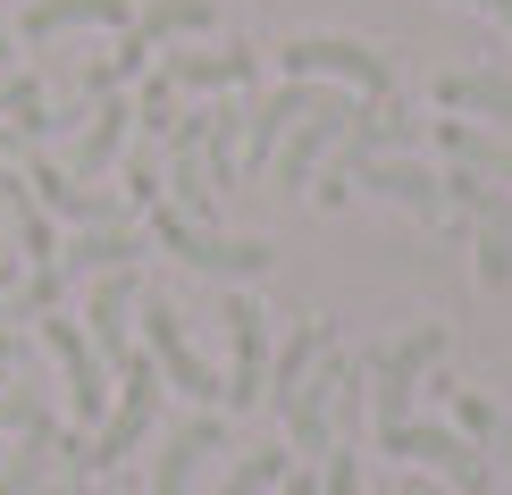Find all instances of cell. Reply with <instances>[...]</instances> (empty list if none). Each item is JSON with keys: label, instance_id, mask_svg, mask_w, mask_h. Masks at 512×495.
Segmentation results:
<instances>
[{"label": "cell", "instance_id": "5", "mask_svg": "<svg viewBox=\"0 0 512 495\" xmlns=\"http://www.w3.org/2000/svg\"><path fill=\"white\" fill-rule=\"evenodd\" d=\"M378 445L387 454H403V462H429V470H445L462 495H479L487 487V462H479V445L462 437L454 420H387L378 428Z\"/></svg>", "mask_w": 512, "mask_h": 495}, {"label": "cell", "instance_id": "8", "mask_svg": "<svg viewBox=\"0 0 512 495\" xmlns=\"http://www.w3.org/2000/svg\"><path fill=\"white\" fill-rule=\"evenodd\" d=\"M445 361V328H412V336H395L387 353H378V428L387 420H412V395H420V378H429Z\"/></svg>", "mask_w": 512, "mask_h": 495}, {"label": "cell", "instance_id": "32", "mask_svg": "<svg viewBox=\"0 0 512 495\" xmlns=\"http://www.w3.org/2000/svg\"><path fill=\"white\" fill-rule=\"evenodd\" d=\"M59 495H76V479H68V487H59Z\"/></svg>", "mask_w": 512, "mask_h": 495}, {"label": "cell", "instance_id": "23", "mask_svg": "<svg viewBox=\"0 0 512 495\" xmlns=\"http://www.w3.org/2000/svg\"><path fill=\"white\" fill-rule=\"evenodd\" d=\"M445 202L479 210V227H512V185H487L471 168H445Z\"/></svg>", "mask_w": 512, "mask_h": 495}, {"label": "cell", "instance_id": "17", "mask_svg": "<svg viewBox=\"0 0 512 495\" xmlns=\"http://www.w3.org/2000/svg\"><path fill=\"white\" fill-rule=\"evenodd\" d=\"M210 454H219V412H194L185 428H168V437H160V462H152V495H185Z\"/></svg>", "mask_w": 512, "mask_h": 495}, {"label": "cell", "instance_id": "19", "mask_svg": "<svg viewBox=\"0 0 512 495\" xmlns=\"http://www.w3.org/2000/svg\"><path fill=\"white\" fill-rule=\"evenodd\" d=\"M437 152L454 160V168H471V177H487V185H512V143H496L471 118H445L437 126Z\"/></svg>", "mask_w": 512, "mask_h": 495}, {"label": "cell", "instance_id": "7", "mask_svg": "<svg viewBox=\"0 0 512 495\" xmlns=\"http://www.w3.org/2000/svg\"><path fill=\"white\" fill-rule=\"evenodd\" d=\"M345 126H353V110L336 93H319L303 118H294V135L277 143V160H269V177H277V193H303L311 185V168H319V152H336L345 143Z\"/></svg>", "mask_w": 512, "mask_h": 495}, {"label": "cell", "instance_id": "29", "mask_svg": "<svg viewBox=\"0 0 512 495\" xmlns=\"http://www.w3.org/2000/svg\"><path fill=\"white\" fill-rule=\"evenodd\" d=\"M471 9H487V17H496V26L512 34V0H471Z\"/></svg>", "mask_w": 512, "mask_h": 495}, {"label": "cell", "instance_id": "21", "mask_svg": "<svg viewBox=\"0 0 512 495\" xmlns=\"http://www.w3.org/2000/svg\"><path fill=\"white\" fill-rule=\"evenodd\" d=\"M319 353H328V328H319V319H303V328L286 336V353H277V370H269V386H261V395L277 403V412H286V403L303 395V378H311V361H319Z\"/></svg>", "mask_w": 512, "mask_h": 495}, {"label": "cell", "instance_id": "18", "mask_svg": "<svg viewBox=\"0 0 512 495\" xmlns=\"http://www.w3.org/2000/svg\"><path fill=\"white\" fill-rule=\"evenodd\" d=\"M26 185H34V202L42 210H59V219H76V227H118V202L110 193H93V185H76V177H59L51 160H26Z\"/></svg>", "mask_w": 512, "mask_h": 495}, {"label": "cell", "instance_id": "31", "mask_svg": "<svg viewBox=\"0 0 512 495\" xmlns=\"http://www.w3.org/2000/svg\"><path fill=\"white\" fill-rule=\"evenodd\" d=\"M0 294H17V261H0Z\"/></svg>", "mask_w": 512, "mask_h": 495}, {"label": "cell", "instance_id": "24", "mask_svg": "<svg viewBox=\"0 0 512 495\" xmlns=\"http://www.w3.org/2000/svg\"><path fill=\"white\" fill-rule=\"evenodd\" d=\"M294 470V445H269V454H252V462H236V479H227L219 495H277V479Z\"/></svg>", "mask_w": 512, "mask_h": 495}, {"label": "cell", "instance_id": "25", "mask_svg": "<svg viewBox=\"0 0 512 495\" xmlns=\"http://www.w3.org/2000/svg\"><path fill=\"white\" fill-rule=\"evenodd\" d=\"M454 428H462V437H471V445H504V462H512V428L496 420V403L462 395V403H454Z\"/></svg>", "mask_w": 512, "mask_h": 495}, {"label": "cell", "instance_id": "1", "mask_svg": "<svg viewBox=\"0 0 512 495\" xmlns=\"http://www.w3.org/2000/svg\"><path fill=\"white\" fill-rule=\"evenodd\" d=\"M143 219H152V244L160 252H177V261L202 269V277H227V286H261V277H269V244H261V235H210V227L185 219L160 185L143 193Z\"/></svg>", "mask_w": 512, "mask_h": 495}, {"label": "cell", "instance_id": "10", "mask_svg": "<svg viewBox=\"0 0 512 495\" xmlns=\"http://www.w3.org/2000/svg\"><path fill=\"white\" fill-rule=\"evenodd\" d=\"M345 177H353V185H370L378 202H403L412 219H445V177H429V168H412V160L370 152V160H345Z\"/></svg>", "mask_w": 512, "mask_h": 495}, {"label": "cell", "instance_id": "2", "mask_svg": "<svg viewBox=\"0 0 512 495\" xmlns=\"http://www.w3.org/2000/svg\"><path fill=\"white\" fill-rule=\"evenodd\" d=\"M135 328H143V353H152L160 386H177L194 412H227V370H210V361L194 353V336H185V319H177V311H168V303H143V311H135Z\"/></svg>", "mask_w": 512, "mask_h": 495}, {"label": "cell", "instance_id": "14", "mask_svg": "<svg viewBox=\"0 0 512 495\" xmlns=\"http://www.w3.org/2000/svg\"><path fill=\"white\" fill-rule=\"evenodd\" d=\"M126 26H135L126 0H34V9L17 17L26 42H51V34H126Z\"/></svg>", "mask_w": 512, "mask_h": 495}, {"label": "cell", "instance_id": "13", "mask_svg": "<svg viewBox=\"0 0 512 495\" xmlns=\"http://www.w3.org/2000/svg\"><path fill=\"white\" fill-rule=\"evenodd\" d=\"M135 311H143V294H135V277H126V269L93 277V294H84V336H93V353H101V361H126Z\"/></svg>", "mask_w": 512, "mask_h": 495}, {"label": "cell", "instance_id": "27", "mask_svg": "<svg viewBox=\"0 0 512 495\" xmlns=\"http://www.w3.org/2000/svg\"><path fill=\"white\" fill-rule=\"evenodd\" d=\"M319 495H361V462L345 454V445H336V454L319 462Z\"/></svg>", "mask_w": 512, "mask_h": 495}, {"label": "cell", "instance_id": "30", "mask_svg": "<svg viewBox=\"0 0 512 495\" xmlns=\"http://www.w3.org/2000/svg\"><path fill=\"white\" fill-rule=\"evenodd\" d=\"M9 59H17V34H9V26H0V68H9Z\"/></svg>", "mask_w": 512, "mask_h": 495}, {"label": "cell", "instance_id": "4", "mask_svg": "<svg viewBox=\"0 0 512 495\" xmlns=\"http://www.w3.org/2000/svg\"><path fill=\"white\" fill-rule=\"evenodd\" d=\"M118 370H126V395H118V412L93 428V445L76 454V470H118V462H126V454L143 445V428H152V412H160V370H152V361H135V353H126Z\"/></svg>", "mask_w": 512, "mask_h": 495}, {"label": "cell", "instance_id": "20", "mask_svg": "<svg viewBox=\"0 0 512 495\" xmlns=\"http://www.w3.org/2000/svg\"><path fill=\"white\" fill-rule=\"evenodd\" d=\"M202 168H210V193H236L244 185V118L236 110H210L202 118Z\"/></svg>", "mask_w": 512, "mask_h": 495}, {"label": "cell", "instance_id": "6", "mask_svg": "<svg viewBox=\"0 0 512 495\" xmlns=\"http://www.w3.org/2000/svg\"><path fill=\"white\" fill-rule=\"evenodd\" d=\"M42 344H51V361H59V378H68V420L76 428H101L110 420V378H101V353H93V336L76 328V319H42Z\"/></svg>", "mask_w": 512, "mask_h": 495}, {"label": "cell", "instance_id": "16", "mask_svg": "<svg viewBox=\"0 0 512 495\" xmlns=\"http://www.w3.org/2000/svg\"><path fill=\"white\" fill-rule=\"evenodd\" d=\"M252 42H219V51H168L160 84L168 93H227V84H252Z\"/></svg>", "mask_w": 512, "mask_h": 495}, {"label": "cell", "instance_id": "3", "mask_svg": "<svg viewBox=\"0 0 512 495\" xmlns=\"http://www.w3.org/2000/svg\"><path fill=\"white\" fill-rule=\"evenodd\" d=\"M277 59H286V76H303V84L336 76V84H353V93H378V101L395 93L387 51H370V42H353V34H303V42H286Z\"/></svg>", "mask_w": 512, "mask_h": 495}, {"label": "cell", "instance_id": "28", "mask_svg": "<svg viewBox=\"0 0 512 495\" xmlns=\"http://www.w3.org/2000/svg\"><path fill=\"white\" fill-rule=\"evenodd\" d=\"M277 495H319V479H311V470H286V479H277Z\"/></svg>", "mask_w": 512, "mask_h": 495}, {"label": "cell", "instance_id": "22", "mask_svg": "<svg viewBox=\"0 0 512 495\" xmlns=\"http://www.w3.org/2000/svg\"><path fill=\"white\" fill-rule=\"evenodd\" d=\"M202 26H219V9H210V0H152V9L126 26V42H143V51H152V42H168V34H202Z\"/></svg>", "mask_w": 512, "mask_h": 495}, {"label": "cell", "instance_id": "26", "mask_svg": "<svg viewBox=\"0 0 512 495\" xmlns=\"http://www.w3.org/2000/svg\"><path fill=\"white\" fill-rule=\"evenodd\" d=\"M479 277L512 286V227H479Z\"/></svg>", "mask_w": 512, "mask_h": 495}, {"label": "cell", "instance_id": "11", "mask_svg": "<svg viewBox=\"0 0 512 495\" xmlns=\"http://www.w3.org/2000/svg\"><path fill=\"white\" fill-rule=\"evenodd\" d=\"M429 101L445 118H471V126H504L512 135V84L504 76H487V68H445L429 84Z\"/></svg>", "mask_w": 512, "mask_h": 495}, {"label": "cell", "instance_id": "12", "mask_svg": "<svg viewBox=\"0 0 512 495\" xmlns=\"http://www.w3.org/2000/svg\"><path fill=\"white\" fill-rule=\"evenodd\" d=\"M135 252H152V235H135V227H84L76 244H59V261H51V277L59 286H76V277H110V269H135Z\"/></svg>", "mask_w": 512, "mask_h": 495}, {"label": "cell", "instance_id": "15", "mask_svg": "<svg viewBox=\"0 0 512 495\" xmlns=\"http://www.w3.org/2000/svg\"><path fill=\"white\" fill-rule=\"evenodd\" d=\"M126 135H135V101H126V93H110L93 118H84V135H76V152H68V177H76V185L110 177V168H118V152H126Z\"/></svg>", "mask_w": 512, "mask_h": 495}, {"label": "cell", "instance_id": "9", "mask_svg": "<svg viewBox=\"0 0 512 495\" xmlns=\"http://www.w3.org/2000/svg\"><path fill=\"white\" fill-rule=\"evenodd\" d=\"M227 344H236V370H227V403L252 412V395L269 386V311L252 303V294H227Z\"/></svg>", "mask_w": 512, "mask_h": 495}]
</instances>
